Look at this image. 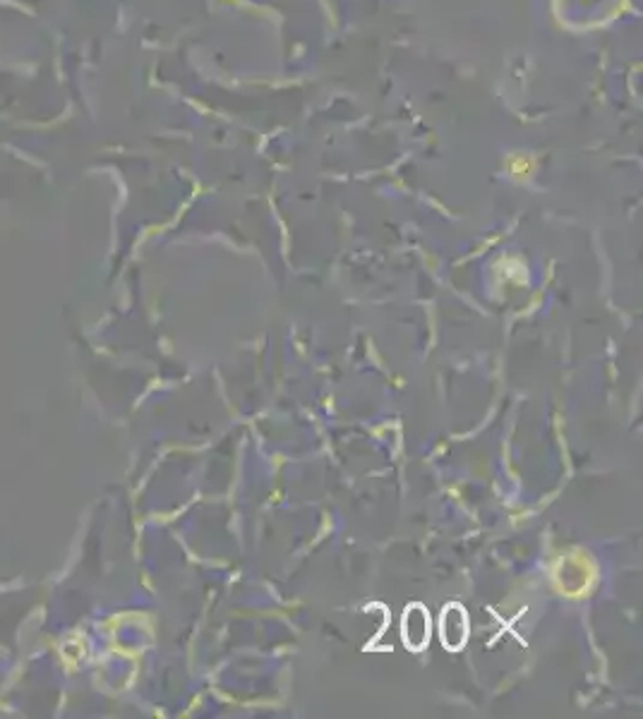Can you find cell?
Wrapping results in <instances>:
<instances>
[{"instance_id":"6da1fadb","label":"cell","mask_w":643,"mask_h":719,"mask_svg":"<svg viewBox=\"0 0 643 719\" xmlns=\"http://www.w3.org/2000/svg\"><path fill=\"white\" fill-rule=\"evenodd\" d=\"M432 636V619L425 604L413 602L401 616V640L411 652H423Z\"/></svg>"},{"instance_id":"7a4b0ae2","label":"cell","mask_w":643,"mask_h":719,"mask_svg":"<svg viewBox=\"0 0 643 719\" xmlns=\"http://www.w3.org/2000/svg\"><path fill=\"white\" fill-rule=\"evenodd\" d=\"M468 631H471V624H468L466 607L461 602H449L440 614L442 645L449 652L464 650L468 643Z\"/></svg>"}]
</instances>
